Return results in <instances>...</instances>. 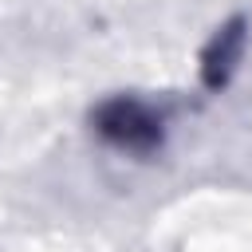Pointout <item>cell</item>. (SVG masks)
I'll list each match as a JSON object with an SVG mask.
<instances>
[{
    "instance_id": "6da1fadb",
    "label": "cell",
    "mask_w": 252,
    "mask_h": 252,
    "mask_svg": "<svg viewBox=\"0 0 252 252\" xmlns=\"http://www.w3.org/2000/svg\"><path fill=\"white\" fill-rule=\"evenodd\" d=\"M91 122H94V130H98L102 142H110L114 150L134 154V158H150L165 142L161 114L150 102L134 98V94H114V98L98 102V110L91 114Z\"/></svg>"
},
{
    "instance_id": "7a4b0ae2",
    "label": "cell",
    "mask_w": 252,
    "mask_h": 252,
    "mask_svg": "<svg viewBox=\"0 0 252 252\" xmlns=\"http://www.w3.org/2000/svg\"><path fill=\"white\" fill-rule=\"evenodd\" d=\"M244 43H248V24H244L240 16L228 20V24H220V28L213 32L209 47L201 51V79H205V87L217 91V87H224V83L232 79L240 55H244Z\"/></svg>"
}]
</instances>
